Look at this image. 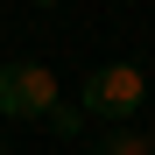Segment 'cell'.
<instances>
[{
    "label": "cell",
    "instance_id": "6da1fadb",
    "mask_svg": "<svg viewBox=\"0 0 155 155\" xmlns=\"http://www.w3.org/2000/svg\"><path fill=\"white\" fill-rule=\"evenodd\" d=\"M148 71L134 57H120V64H99L85 85H78V106H85V120H106V127H127L141 113V99H148Z\"/></svg>",
    "mask_w": 155,
    "mask_h": 155
},
{
    "label": "cell",
    "instance_id": "7a4b0ae2",
    "mask_svg": "<svg viewBox=\"0 0 155 155\" xmlns=\"http://www.w3.org/2000/svg\"><path fill=\"white\" fill-rule=\"evenodd\" d=\"M57 71L21 57V64H0V120H49V106H57Z\"/></svg>",
    "mask_w": 155,
    "mask_h": 155
},
{
    "label": "cell",
    "instance_id": "3957f363",
    "mask_svg": "<svg viewBox=\"0 0 155 155\" xmlns=\"http://www.w3.org/2000/svg\"><path fill=\"white\" fill-rule=\"evenodd\" d=\"M92 155H155V141L141 134L134 120H127V127H106V134L92 141Z\"/></svg>",
    "mask_w": 155,
    "mask_h": 155
},
{
    "label": "cell",
    "instance_id": "277c9868",
    "mask_svg": "<svg viewBox=\"0 0 155 155\" xmlns=\"http://www.w3.org/2000/svg\"><path fill=\"white\" fill-rule=\"evenodd\" d=\"M42 127H57V134H78V127H85V106H71V99H57Z\"/></svg>",
    "mask_w": 155,
    "mask_h": 155
},
{
    "label": "cell",
    "instance_id": "5b68a950",
    "mask_svg": "<svg viewBox=\"0 0 155 155\" xmlns=\"http://www.w3.org/2000/svg\"><path fill=\"white\" fill-rule=\"evenodd\" d=\"M35 7H64V0H35Z\"/></svg>",
    "mask_w": 155,
    "mask_h": 155
},
{
    "label": "cell",
    "instance_id": "8992f818",
    "mask_svg": "<svg viewBox=\"0 0 155 155\" xmlns=\"http://www.w3.org/2000/svg\"><path fill=\"white\" fill-rule=\"evenodd\" d=\"M0 155H7V141H0Z\"/></svg>",
    "mask_w": 155,
    "mask_h": 155
}]
</instances>
